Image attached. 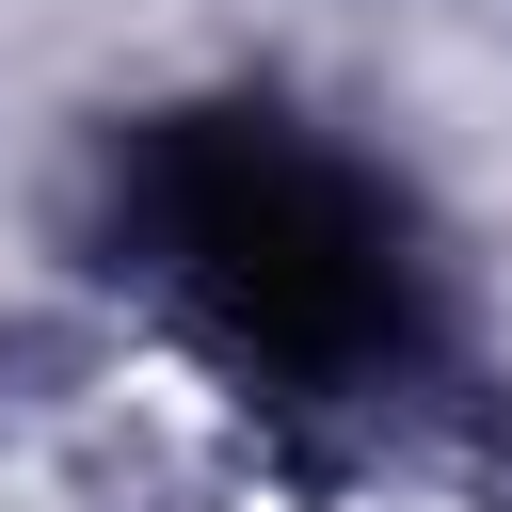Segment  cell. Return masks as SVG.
I'll use <instances>...</instances> for the list:
<instances>
[{
  "instance_id": "obj_1",
  "label": "cell",
  "mask_w": 512,
  "mask_h": 512,
  "mask_svg": "<svg viewBox=\"0 0 512 512\" xmlns=\"http://www.w3.org/2000/svg\"><path fill=\"white\" fill-rule=\"evenodd\" d=\"M112 256L272 400H368L432 352V272L400 192L256 96L160 112L112 160Z\"/></svg>"
}]
</instances>
